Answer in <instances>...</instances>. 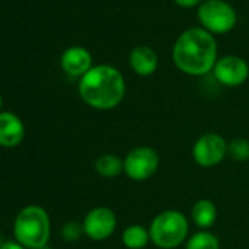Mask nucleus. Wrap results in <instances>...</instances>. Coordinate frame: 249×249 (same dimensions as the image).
Here are the masks:
<instances>
[{
  "mask_svg": "<svg viewBox=\"0 0 249 249\" xmlns=\"http://www.w3.org/2000/svg\"><path fill=\"white\" fill-rule=\"evenodd\" d=\"M2 245H3V240H2V239H0V246H2Z\"/></svg>",
  "mask_w": 249,
  "mask_h": 249,
  "instance_id": "nucleus-22",
  "label": "nucleus"
},
{
  "mask_svg": "<svg viewBox=\"0 0 249 249\" xmlns=\"http://www.w3.org/2000/svg\"><path fill=\"white\" fill-rule=\"evenodd\" d=\"M198 21L201 28L210 34H226L237 22L236 11L224 0H205L198 8Z\"/></svg>",
  "mask_w": 249,
  "mask_h": 249,
  "instance_id": "nucleus-5",
  "label": "nucleus"
},
{
  "mask_svg": "<svg viewBox=\"0 0 249 249\" xmlns=\"http://www.w3.org/2000/svg\"><path fill=\"white\" fill-rule=\"evenodd\" d=\"M52 233L49 213L40 205L22 208L14 221V236L27 249H43L47 246Z\"/></svg>",
  "mask_w": 249,
  "mask_h": 249,
  "instance_id": "nucleus-3",
  "label": "nucleus"
},
{
  "mask_svg": "<svg viewBox=\"0 0 249 249\" xmlns=\"http://www.w3.org/2000/svg\"><path fill=\"white\" fill-rule=\"evenodd\" d=\"M175 3L183 9H189V8H195L201 5V0H175Z\"/></svg>",
  "mask_w": 249,
  "mask_h": 249,
  "instance_id": "nucleus-19",
  "label": "nucleus"
},
{
  "mask_svg": "<svg viewBox=\"0 0 249 249\" xmlns=\"http://www.w3.org/2000/svg\"><path fill=\"white\" fill-rule=\"evenodd\" d=\"M150 240V230L141 224H131L122 231V243L128 249H144Z\"/></svg>",
  "mask_w": 249,
  "mask_h": 249,
  "instance_id": "nucleus-14",
  "label": "nucleus"
},
{
  "mask_svg": "<svg viewBox=\"0 0 249 249\" xmlns=\"http://www.w3.org/2000/svg\"><path fill=\"white\" fill-rule=\"evenodd\" d=\"M79 95L85 104L95 110H111L117 107L126 92L123 75L111 65L92 66L78 85Z\"/></svg>",
  "mask_w": 249,
  "mask_h": 249,
  "instance_id": "nucleus-2",
  "label": "nucleus"
},
{
  "mask_svg": "<svg viewBox=\"0 0 249 249\" xmlns=\"http://www.w3.org/2000/svg\"><path fill=\"white\" fill-rule=\"evenodd\" d=\"M159 166L160 157L157 151L147 145L131 150L123 159V173L135 182H144L154 176Z\"/></svg>",
  "mask_w": 249,
  "mask_h": 249,
  "instance_id": "nucleus-6",
  "label": "nucleus"
},
{
  "mask_svg": "<svg viewBox=\"0 0 249 249\" xmlns=\"http://www.w3.org/2000/svg\"><path fill=\"white\" fill-rule=\"evenodd\" d=\"M2 104H3V100H2V95H0V110H2Z\"/></svg>",
  "mask_w": 249,
  "mask_h": 249,
  "instance_id": "nucleus-21",
  "label": "nucleus"
},
{
  "mask_svg": "<svg viewBox=\"0 0 249 249\" xmlns=\"http://www.w3.org/2000/svg\"><path fill=\"white\" fill-rule=\"evenodd\" d=\"M185 249H220V240L211 231L199 230L186 240Z\"/></svg>",
  "mask_w": 249,
  "mask_h": 249,
  "instance_id": "nucleus-16",
  "label": "nucleus"
},
{
  "mask_svg": "<svg viewBox=\"0 0 249 249\" xmlns=\"http://www.w3.org/2000/svg\"><path fill=\"white\" fill-rule=\"evenodd\" d=\"M0 249H27V248H24L17 240H8V242H3V245L0 246Z\"/></svg>",
  "mask_w": 249,
  "mask_h": 249,
  "instance_id": "nucleus-20",
  "label": "nucleus"
},
{
  "mask_svg": "<svg viewBox=\"0 0 249 249\" xmlns=\"http://www.w3.org/2000/svg\"><path fill=\"white\" fill-rule=\"evenodd\" d=\"M148 230L150 239L157 248L175 249L188 240L189 223L182 211L164 210L153 218Z\"/></svg>",
  "mask_w": 249,
  "mask_h": 249,
  "instance_id": "nucleus-4",
  "label": "nucleus"
},
{
  "mask_svg": "<svg viewBox=\"0 0 249 249\" xmlns=\"http://www.w3.org/2000/svg\"><path fill=\"white\" fill-rule=\"evenodd\" d=\"M129 66L140 76H150L157 71L159 56L150 46H137L129 53Z\"/></svg>",
  "mask_w": 249,
  "mask_h": 249,
  "instance_id": "nucleus-12",
  "label": "nucleus"
},
{
  "mask_svg": "<svg viewBox=\"0 0 249 249\" xmlns=\"http://www.w3.org/2000/svg\"><path fill=\"white\" fill-rule=\"evenodd\" d=\"M25 137V126L19 116L12 111H0V147H18Z\"/></svg>",
  "mask_w": 249,
  "mask_h": 249,
  "instance_id": "nucleus-10",
  "label": "nucleus"
},
{
  "mask_svg": "<svg viewBox=\"0 0 249 249\" xmlns=\"http://www.w3.org/2000/svg\"><path fill=\"white\" fill-rule=\"evenodd\" d=\"M95 172L106 179H114L123 172V159L116 154H101L94 164Z\"/></svg>",
  "mask_w": 249,
  "mask_h": 249,
  "instance_id": "nucleus-15",
  "label": "nucleus"
},
{
  "mask_svg": "<svg viewBox=\"0 0 249 249\" xmlns=\"http://www.w3.org/2000/svg\"><path fill=\"white\" fill-rule=\"evenodd\" d=\"M82 234H84L82 223L72 220V221H66L62 227V237L66 242H76L81 239Z\"/></svg>",
  "mask_w": 249,
  "mask_h": 249,
  "instance_id": "nucleus-18",
  "label": "nucleus"
},
{
  "mask_svg": "<svg viewBox=\"0 0 249 249\" xmlns=\"http://www.w3.org/2000/svg\"><path fill=\"white\" fill-rule=\"evenodd\" d=\"M213 75L224 87H239L249 78V65L239 56H224L214 65Z\"/></svg>",
  "mask_w": 249,
  "mask_h": 249,
  "instance_id": "nucleus-9",
  "label": "nucleus"
},
{
  "mask_svg": "<svg viewBox=\"0 0 249 249\" xmlns=\"http://www.w3.org/2000/svg\"><path fill=\"white\" fill-rule=\"evenodd\" d=\"M227 156L234 161L249 160V141L245 138H236L227 142Z\"/></svg>",
  "mask_w": 249,
  "mask_h": 249,
  "instance_id": "nucleus-17",
  "label": "nucleus"
},
{
  "mask_svg": "<svg viewBox=\"0 0 249 249\" xmlns=\"http://www.w3.org/2000/svg\"><path fill=\"white\" fill-rule=\"evenodd\" d=\"M43 249H52V248H49V246H46V248H43Z\"/></svg>",
  "mask_w": 249,
  "mask_h": 249,
  "instance_id": "nucleus-23",
  "label": "nucleus"
},
{
  "mask_svg": "<svg viewBox=\"0 0 249 249\" xmlns=\"http://www.w3.org/2000/svg\"><path fill=\"white\" fill-rule=\"evenodd\" d=\"M192 223L201 230H208L217 220V207L210 199H198L191 210Z\"/></svg>",
  "mask_w": 249,
  "mask_h": 249,
  "instance_id": "nucleus-13",
  "label": "nucleus"
},
{
  "mask_svg": "<svg viewBox=\"0 0 249 249\" xmlns=\"http://www.w3.org/2000/svg\"><path fill=\"white\" fill-rule=\"evenodd\" d=\"M227 156V142L226 140L214 132L201 135L194 147H192V157L195 163L204 169L218 166Z\"/></svg>",
  "mask_w": 249,
  "mask_h": 249,
  "instance_id": "nucleus-7",
  "label": "nucleus"
},
{
  "mask_svg": "<svg viewBox=\"0 0 249 249\" xmlns=\"http://www.w3.org/2000/svg\"><path fill=\"white\" fill-rule=\"evenodd\" d=\"M62 69L72 78H82L92 68V56L84 47H69L60 57Z\"/></svg>",
  "mask_w": 249,
  "mask_h": 249,
  "instance_id": "nucleus-11",
  "label": "nucleus"
},
{
  "mask_svg": "<svg viewBox=\"0 0 249 249\" xmlns=\"http://www.w3.org/2000/svg\"><path fill=\"white\" fill-rule=\"evenodd\" d=\"M175 66L191 76H204L213 72L217 59V43L213 34L201 27L183 31L172 50Z\"/></svg>",
  "mask_w": 249,
  "mask_h": 249,
  "instance_id": "nucleus-1",
  "label": "nucleus"
},
{
  "mask_svg": "<svg viewBox=\"0 0 249 249\" xmlns=\"http://www.w3.org/2000/svg\"><path fill=\"white\" fill-rule=\"evenodd\" d=\"M84 234L91 240L101 242L108 239L117 227V217L108 207H95L87 213L82 221Z\"/></svg>",
  "mask_w": 249,
  "mask_h": 249,
  "instance_id": "nucleus-8",
  "label": "nucleus"
}]
</instances>
